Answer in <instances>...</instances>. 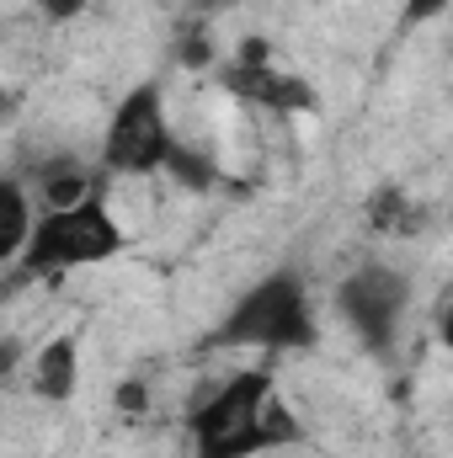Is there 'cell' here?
Masks as SVG:
<instances>
[{
	"label": "cell",
	"instance_id": "obj_6",
	"mask_svg": "<svg viewBox=\"0 0 453 458\" xmlns=\"http://www.w3.org/2000/svg\"><path fill=\"white\" fill-rule=\"evenodd\" d=\"M219 81H225L229 97H240V102H251V107H278V113H315V107H321L315 91H310L299 75L272 70L261 38H245V43H240V59L229 64Z\"/></svg>",
	"mask_w": 453,
	"mask_h": 458
},
{
	"label": "cell",
	"instance_id": "obj_7",
	"mask_svg": "<svg viewBox=\"0 0 453 458\" xmlns=\"http://www.w3.org/2000/svg\"><path fill=\"white\" fill-rule=\"evenodd\" d=\"M75 352H81L75 336H54V342L38 346V357H32V389H38V400L64 405L75 394V378H81V357Z\"/></svg>",
	"mask_w": 453,
	"mask_h": 458
},
{
	"label": "cell",
	"instance_id": "obj_11",
	"mask_svg": "<svg viewBox=\"0 0 453 458\" xmlns=\"http://www.w3.org/2000/svg\"><path fill=\"white\" fill-rule=\"evenodd\" d=\"M373 225H379V234H411V203L395 192V187H384L379 198H373Z\"/></svg>",
	"mask_w": 453,
	"mask_h": 458
},
{
	"label": "cell",
	"instance_id": "obj_12",
	"mask_svg": "<svg viewBox=\"0 0 453 458\" xmlns=\"http://www.w3.org/2000/svg\"><path fill=\"white\" fill-rule=\"evenodd\" d=\"M453 0H406V11H400V27H422V21H432V16H443Z\"/></svg>",
	"mask_w": 453,
	"mask_h": 458
},
{
	"label": "cell",
	"instance_id": "obj_8",
	"mask_svg": "<svg viewBox=\"0 0 453 458\" xmlns=\"http://www.w3.org/2000/svg\"><path fill=\"white\" fill-rule=\"evenodd\" d=\"M0 203H5L0 261H5V267H16V261H21V250H27V240H32V229H38V214H32V203H27V187H21V182H0Z\"/></svg>",
	"mask_w": 453,
	"mask_h": 458
},
{
	"label": "cell",
	"instance_id": "obj_2",
	"mask_svg": "<svg viewBox=\"0 0 453 458\" xmlns=\"http://www.w3.org/2000/svg\"><path fill=\"white\" fill-rule=\"evenodd\" d=\"M315 342H321V326H315L310 288L294 267H283V272H267L256 288H245L203 346L214 352H310Z\"/></svg>",
	"mask_w": 453,
	"mask_h": 458
},
{
	"label": "cell",
	"instance_id": "obj_4",
	"mask_svg": "<svg viewBox=\"0 0 453 458\" xmlns=\"http://www.w3.org/2000/svg\"><path fill=\"white\" fill-rule=\"evenodd\" d=\"M171 123H166V102H160V86L144 81L133 86L107 117V133H102V165L113 176H155L166 171L171 160Z\"/></svg>",
	"mask_w": 453,
	"mask_h": 458
},
{
	"label": "cell",
	"instance_id": "obj_15",
	"mask_svg": "<svg viewBox=\"0 0 453 458\" xmlns=\"http://www.w3.org/2000/svg\"><path fill=\"white\" fill-rule=\"evenodd\" d=\"M438 336H443V346L453 352V304L443 310V315H438Z\"/></svg>",
	"mask_w": 453,
	"mask_h": 458
},
{
	"label": "cell",
	"instance_id": "obj_14",
	"mask_svg": "<svg viewBox=\"0 0 453 458\" xmlns=\"http://www.w3.org/2000/svg\"><path fill=\"white\" fill-rule=\"evenodd\" d=\"M117 405H123V411H139V405H144V389H139V384H123V389H117Z\"/></svg>",
	"mask_w": 453,
	"mask_h": 458
},
{
	"label": "cell",
	"instance_id": "obj_10",
	"mask_svg": "<svg viewBox=\"0 0 453 458\" xmlns=\"http://www.w3.org/2000/svg\"><path fill=\"white\" fill-rule=\"evenodd\" d=\"M166 171L187 187V192H209L214 182H219V165L209 160V155H198V149H187L182 139L171 144V160H166Z\"/></svg>",
	"mask_w": 453,
	"mask_h": 458
},
{
	"label": "cell",
	"instance_id": "obj_3",
	"mask_svg": "<svg viewBox=\"0 0 453 458\" xmlns=\"http://www.w3.org/2000/svg\"><path fill=\"white\" fill-rule=\"evenodd\" d=\"M123 245H128V234L117 229V219L107 214V198L97 192L75 208L38 214V229L16 261V277H54L70 267H97V261H113Z\"/></svg>",
	"mask_w": 453,
	"mask_h": 458
},
{
	"label": "cell",
	"instance_id": "obj_13",
	"mask_svg": "<svg viewBox=\"0 0 453 458\" xmlns=\"http://www.w3.org/2000/svg\"><path fill=\"white\" fill-rule=\"evenodd\" d=\"M43 5V16L48 21H70V16H81L86 11V0H38Z\"/></svg>",
	"mask_w": 453,
	"mask_h": 458
},
{
	"label": "cell",
	"instance_id": "obj_1",
	"mask_svg": "<svg viewBox=\"0 0 453 458\" xmlns=\"http://www.w3.org/2000/svg\"><path fill=\"white\" fill-rule=\"evenodd\" d=\"M299 416L278 400L267 368H240L192 411V454L198 458H256L267 448L299 443Z\"/></svg>",
	"mask_w": 453,
	"mask_h": 458
},
{
	"label": "cell",
	"instance_id": "obj_9",
	"mask_svg": "<svg viewBox=\"0 0 453 458\" xmlns=\"http://www.w3.org/2000/svg\"><path fill=\"white\" fill-rule=\"evenodd\" d=\"M97 192H102V182H97L86 165H70V160L43 165V203H48V208H75V203H86V198H97Z\"/></svg>",
	"mask_w": 453,
	"mask_h": 458
},
{
	"label": "cell",
	"instance_id": "obj_5",
	"mask_svg": "<svg viewBox=\"0 0 453 458\" xmlns=\"http://www.w3.org/2000/svg\"><path fill=\"white\" fill-rule=\"evenodd\" d=\"M406 304H411V283H406L395 267H384V261H368V267L346 272L341 288H337L341 320L352 326V336L368 346L373 357H389V352H395Z\"/></svg>",
	"mask_w": 453,
	"mask_h": 458
}]
</instances>
